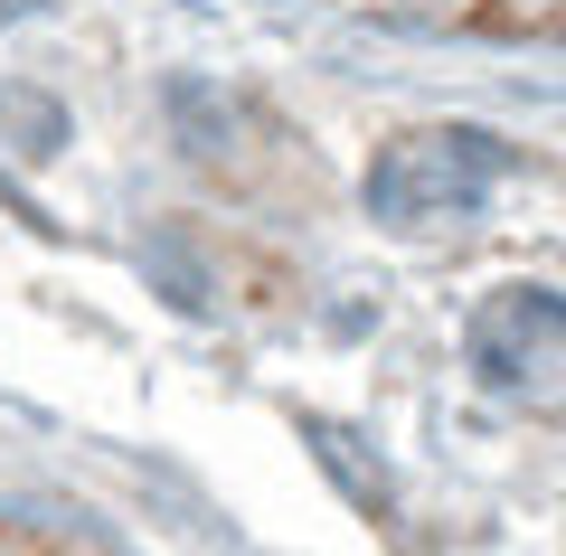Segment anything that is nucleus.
I'll return each mask as SVG.
<instances>
[{
    "label": "nucleus",
    "mask_w": 566,
    "mask_h": 556,
    "mask_svg": "<svg viewBox=\"0 0 566 556\" xmlns=\"http://www.w3.org/2000/svg\"><path fill=\"white\" fill-rule=\"evenodd\" d=\"M510 170H520V151L501 133H482V123H424V133L387 141L359 170V208L378 227H397V237H424V227L482 218Z\"/></svg>",
    "instance_id": "f257e3e1"
},
{
    "label": "nucleus",
    "mask_w": 566,
    "mask_h": 556,
    "mask_svg": "<svg viewBox=\"0 0 566 556\" xmlns=\"http://www.w3.org/2000/svg\"><path fill=\"white\" fill-rule=\"evenodd\" d=\"M0 133H20V160H48L66 151V104L39 85H0Z\"/></svg>",
    "instance_id": "20e7f679"
},
{
    "label": "nucleus",
    "mask_w": 566,
    "mask_h": 556,
    "mask_svg": "<svg viewBox=\"0 0 566 556\" xmlns=\"http://www.w3.org/2000/svg\"><path fill=\"white\" fill-rule=\"evenodd\" d=\"M463 349H472V378L510 397V387L528 378V358H538V349H566V293H557V283H510V293L472 321Z\"/></svg>",
    "instance_id": "f03ea898"
},
{
    "label": "nucleus",
    "mask_w": 566,
    "mask_h": 556,
    "mask_svg": "<svg viewBox=\"0 0 566 556\" xmlns=\"http://www.w3.org/2000/svg\"><path fill=\"white\" fill-rule=\"evenodd\" d=\"M161 114H170V141H180L189 160L237 151V104H227L208 76H170V85H161Z\"/></svg>",
    "instance_id": "7ed1b4c3"
}]
</instances>
